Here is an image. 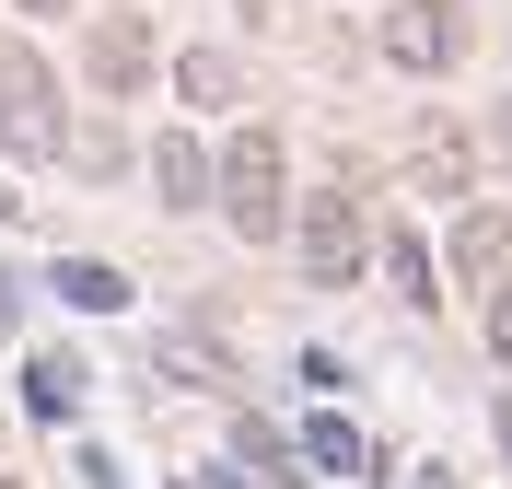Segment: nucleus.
Returning <instances> with one entry per match:
<instances>
[{
	"label": "nucleus",
	"instance_id": "7ed1b4c3",
	"mask_svg": "<svg viewBox=\"0 0 512 489\" xmlns=\"http://www.w3.org/2000/svg\"><path fill=\"white\" fill-rule=\"evenodd\" d=\"M291 245H303V280H326V292L373 268V222H361V198H350V187H315V198H303Z\"/></svg>",
	"mask_w": 512,
	"mask_h": 489
},
{
	"label": "nucleus",
	"instance_id": "6ab92c4d",
	"mask_svg": "<svg viewBox=\"0 0 512 489\" xmlns=\"http://www.w3.org/2000/svg\"><path fill=\"white\" fill-rule=\"evenodd\" d=\"M501 152H512V105H501Z\"/></svg>",
	"mask_w": 512,
	"mask_h": 489
},
{
	"label": "nucleus",
	"instance_id": "f257e3e1",
	"mask_svg": "<svg viewBox=\"0 0 512 489\" xmlns=\"http://www.w3.org/2000/svg\"><path fill=\"white\" fill-rule=\"evenodd\" d=\"M210 198H222V222L245 245L291 233V152H280V129H233V152L210 163Z\"/></svg>",
	"mask_w": 512,
	"mask_h": 489
},
{
	"label": "nucleus",
	"instance_id": "f8f14e48",
	"mask_svg": "<svg viewBox=\"0 0 512 489\" xmlns=\"http://www.w3.org/2000/svg\"><path fill=\"white\" fill-rule=\"evenodd\" d=\"M373 257H384V280H396V292H408L419 315H431V303H443V280H431V245H419V233H384Z\"/></svg>",
	"mask_w": 512,
	"mask_h": 489
},
{
	"label": "nucleus",
	"instance_id": "423d86ee",
	"mask_svg": "<svg viewBox=\"0 0 512 489\" xmlns=\"http://www.w3.org/2000/svg\"><path fill=\"white\" fill-rule=\"evenodd\" d=\"M175 94H187L198 117H233V105H245V59H233V47H187V59H175Z\"/></svg>",
	"mask_w": 512,
	"mask_h": 489
},
{
	"label": "nucleus",
	"instance_id": "6e6552de",
	"mask_svg": "<svg viewBox=\"0 0 512 489\" xmlns=\"http://www.w3.org/2000/svg\"><path fill=\"white\" fill-rule=\"evenodd\" d=\"M152 198H163V210H198V198H210V152H198L187 129L152 140Z\"/></svg>",
	"mask_w": 512,
	"mask_h": 489
},
{
	"label": "nucleus",
	"instance_id": "dca6fc26",
	"mask_svg": "<svg viewBox=\"0 0 512 489\" xmlns=\"http://www.w3.org/2000/svg\"><path fill=\"white\" fill-rule=\"evenodd\" d=\"M210 489H268V478H245V466H222V478H210Z\"/></svg>",
	"mask_w": 512,
	"mask_h": 489
},
{
	"label": "nucleus",
	"instance_id": "2eb2a0df",
	"mask_svg": "<svg viewBox=\"0 0 512 489\" xmlns=\"http://www.w3.org/2000/svg\"><path fill=\"white\" fill-rule=\"evenodd\" d=\"M12 315H24V292H12V268H0V326H12Z\"/></svg>",
	"mask_w": 512,
	"mask_h": 489
},
{
	"label": "nucleus",
	"instance_id": "9d476101",
	"mask_svg": "<svg viewBox=\"0 0 512 489\" xmlns=\"http://www.w3.org/2000/svg\"><path fill=\"white\" fill-rule=\"evenodd\" d=\"M82 373H94V361L47 350V361H35V373H24V408H35V420H70V408H82Z\"/></svg>",
	"mask_w": 512,
	"mask_h": 489
},
{
	"label": "nucleus",
	"instance_id": "a211bd4d",
	"mask_svg": "<svg viewBox=\"0 0 512 489\" xmlns=\"http://www.w3.org/2000/svg\"><path fill=\"white\" fill-rule=\"evenodd\" d=\"M12 12H59V0H12Z\"/></svg>",
	"mask_w": 512,
	"mask_h": 489
},
{
	"label": "nucleus",
	"instance_id": "ddd939ff",
	"mask_svg": "<svg viewBox=\"0 0 512 489\" xmlns=\"http://www.w3.org/2000/svg\"><path fill=\"white\" fill-rule=\"evenodd\" d=\"M59 303H82V315H117V303H128V280H117L105 257H59Z\"/></svg>",
	"mask_w": 512,
	"mask_h": 489
},
{
	"label": "nucleus",
	"instance_id": "4468645a",
	"mask_svg": "<svg viewBox=\"0 0 512 489\" xmlns=\"http://www.w3.org/2000/svg\"><path fill=\"white\" fill-rule=\"evenodd\" d=\"M489 338H501V361H512V280H501V303H489Z\"/></svg>",
	"mask_w": 512,
	"mask_h": 489
},
{
	"label": "nucleus",
	"instance_id": "39448f33",
	"mask_svg": "<svg viewBox=\"0 0 512 489\" xmlns=\"http://www.w3.org/2000/svg\"><path fill=\"white\" fill-rule=\"evenodd\" d=\"M82 59H94V94H140V82H152V24H140V12H105Z\"/></svg>",
	"mask_w": 512,
	"mask_h": 489
},
{
	"label": "nucleus",
	"instance_id": "9b49d317",
	"mask_svg": "<svg viewBox=\"0 0 512 489\" xmlns=\"http://www.w3.org/2000/svg\"><path fill=\"white\" fill-rule=\"evenodd\" d=\"M303 466H326V478H373V443H361L350 420H303Z\"/></svg>",
	"mask_w": 512,
	"mask_h": 489
},
{
	"label": "nucleus",
	"instance_id": "1a4fd4ad",
	"mask_svg": "<svg viewBox=\"0 0 512 489\" xmlns=\"http://www.w3.org/2000/svg\"><path fill=\"white\" fill-rule=\"evenodd\" d=\"M408 163H419V187H478V163H466V129H443V117L408 140Z\"/></svg>",
	"mask_w": 512,
	"mask_h": 489
},
{
	"label": "nucleus",
	"instance_id": "f3484780",
	"mask_svg": "<svg viewBox=\"0 0 512 489\" xmlns=\"http://www.w3.org/2000/svg\"><path fill=\"white\" fill-rule=\"evenodd\" d=\"M501 455H512V396H501Z\"/></svg>",
	"mask_w": 512,
	"mask_h": 489
},
{
	"label": "nucleus",
	"instance_id": "f03ea898",
	"mask_svg": "<svg viewBox=\"0 0 512 489\" xmlns=\"http://www.w3.org/2000/svg\"><path fill=\"white\" fill-rule=\"evenodd\" d=\"M0 152H24V163H59V152H70L59 82H47V59H35V47H0Z\"/></svg>",
	"mask_w": 512,
	"mask_h": 489
},
{
	"label": "nucleus",
	"instance_id": "0eeeda50",
	"mask_svg": "<svg viewBox=\"0 0 512 489\" xmlns=\"http://www.w3.org/2000/svg\"><path fill=\"white\" fill-rule=\"evenodd\" d=\"M454 280H489V292L512 280V210H466L454 222Z\"/></svg>",
	"mask_w": 512,
	"mask_h": 489
},
{
	"label": "nucleus",
	"instance_id": "aec40b11",
	"mask_svg": "<svg viewBox=\"0 0 512 489\" xmlns=\"http://www.w3.org/2000/svg\"><path fill=\"white\" fill-rule=\"evenodd\" d=\"M0 489H12V478H0Z\"/></svg>",
	"mask_w": 512,
	"mask_h": 489
},
{
	"label": "nucleus",
	"instance_id": "20e7f679",
	"mask_svg": "<svg viewBox=\"0 0 512 489\" xmlns=\"http://www.w3.org/2000/svg\"><path fill=\"white\" fill-rule=\"evenodd\" d=\"M466 35H478V24H466L454 0H396V12H384V47H396L408 70H454V59H466Z\"/></svg>",
	"mask_w": 512,
	"mask_h": 489
}]
</instances>
